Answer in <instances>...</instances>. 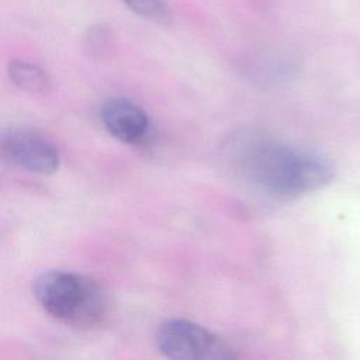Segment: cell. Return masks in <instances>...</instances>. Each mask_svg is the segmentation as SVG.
<instances>
[{
  "label": "cell",
  "mask_w": 360,
  "mask_h": 360,
  "mask_svg": "<svg viewBox=\"0 0 360 360\" xmlns=\"http://www.w3.org/2000/svg\"><path fill=\"white\" fill-rule=\"evenodd\" d=\"M238 156L245 179L274 198L304 195L322 188L333 177L332 166L321 155L262 136L246 139Z\"/></svg>",
  "instance_id": "cell-1"
},
{
  "label": "cell",
  "mask_w": 360,
  "mask_h": 360,
  "mask_svg": "<svg viewBox=\"0 0 360 360\" xmlns=\"http://www.w3.org/2000/svg\"><path fill=\"white\" fill-rule=\"evenodd\" d=\"M39 305L58 321L80 329L103 325L111 312L107 291L93 278L66 270H49L34 281Z\"/></svg>",
  "instance_id": "cell-2"
},
{
  "label": "cell",
  "mask_w": 360,
  "mask_h": 360,
  "mask_svg": "<svg viewBox=\"0 0 360 360\" xmlns=\"http://www.w3.org/2000/svg\"><path fill=\"white\" fill-rule=\"evenodd\" d=\"M156 345L169 360H212L222 342L195 322L172 318L159 325Z\"/></svg>",
  "instance_id": "cell-3"
},
{
  "label": "cell",
  "mask_w": 360,
  "mask_h": 360,
  "mask_svg": "<svg viewBox=\"0 0 360 360\" xmlns=\"http://www.w3.org/2000/svg\"><path fill=\"white\" fill-rule=\"evenodd\" d=\"M3 156L14 166L35 174H52L59 169L58 148L46 138L31 131H10L1 141Z\"/></svg>",
  "instance_id": "cell-4"
},
{
  "label": "cell",
  "mask_w": 360,
  "mask_h": 360,
  "mask_svg": "<svg viewBox=\"0 0 360 360\" xmlns=\"http://www.w3.org/2000/svg\"><path fill=\"white\" fill-rule=\"evenodd\" d=\"M105 129L128 145L145 142L150 132V118L136 103L124 97L108 98L100 111Z\"/></svg>",
  "instance_id": "cell-5"
},
{
  "label": "cell",
  "mask_w": 360,
  "mask_h": 360,
  "mask_svg": "<svg viewBox=\"0 0 360 360\" xmlns=\"http://www.w3.org/2000/svg\"><path fill=\"white\" fill-rule=\"evenodd\" d=\"M8 75L17 87L28 93H46L51 86L48 73L41 66L28 60H11L8 65Z\"/></svg>",
  "instance_id": "cell-6"
},
{
  "label": "cell",
  "mask_w": 360,
  "mask_h": 360,
  "mask_svg": "<svg viewBox=\"0 0 360 360\" xmlns=\"http://www.w3.org/2000/svg\"><path fill=\"white\" fill-rule=\"evenodd\" d=\"M139 17L156 24H166L170 20V11L165 0H121Z\"/></svg>",
  "instance_id": "cell-7"
}]
</instances>
